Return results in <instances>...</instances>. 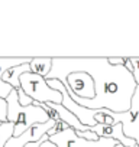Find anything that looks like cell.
<instances>
[{
  "instance_id": "obj_1",
  "label": "cell",
  "mask_w": 139,
  "mask_h": 147,
  "mask_svg": "<svg viewBox=\"0 0 139 147\" xmlns=\"http://www.w3.org/2000/svg\"><path fill=\"white\" fill-rule=\"evenodd\" d=\"M87 72L91 75L96 88L93 100H81L70 90L68 95L77 104L100 110L107 108L113 113H126L130 108V100L136 90V82L132 74L122 65L112 66L107 59H58L52 58V69L46 80L67 78L71 72Z\"/></svg>"
},
{
  "instance_id": "obj_2",
  "label": "cell",
  "mask_w": 139,
  "mask_h": 147,
  "mask_svg": "<svg viewBox=\"0 0 139 147\" xmlns=\"http://www.w3.org/2000/svg\"><path fill=\"white\" fill-rule=\"evenodd\" d=\"M7 102V121L13 124V137L22 136L28 128L38 123L49 121L48 114L36 102L28 107H22L18 100V90H13L6 98Z\"/></svg>"
},
{
  "instance_id": "obj_3",
  "label": "cell",
  "mask_w": 139,
  "mask_h": 147,
  "mask_svg": "<svg viewBox=\"0 0 139 147\" xmlns=\"http://www.w3.org/2000/svg\"><path fill=\"white\" fill-rule=\"evenodd\" d=\"M20 88L23 92L33 100L36 104H46V102H54V104H61L62 102V94L57 90H52L44 77L35 75L32 72H26L19 80Z\"/></svg>"
},
{
  "instance_id": "obj_4",
  "label": "cell",
  "mask_w": 139,
  "mask_h": 147,
  "mask_svg": "<svg viewBox=\"0 0 139 147\" xmlns=\"http://www.w3.org/2000/svg\"><path fill=\"white\" fill-rule=\"evenodd\" d=\"M58 81H61L67 90H70L76 97L81 100H93L96 97L94 81L91 75L87 72H83V71L71 72L67 75V78H61Z\"/></svg>"
},
{
  "instance_id": "obj_5",
  "label": "cell",
  "mask_w": 139,
  "mask_h": 147,
  "mask_svg": "<svg viewBox=\"0 0 139 147\" xmlns=\"http://www.w3.org/2000/svg\"><path fill=\"white\" fill-rule=\"evenodd\" d=\"M49 140L57 147H116L117 144V141L112 138H100L97 141H87L84 138H80L76 134V130H73L71 127L59 134L51 136Z\"/></svg>"
},
{
  "instance_id": "obj_6",
  "label": "cell",
  "mask_w": 139,
  "mask_h": 147,
  "mask_svg": "<svg viewBox=\"0 0 139 147\" xmlns=\"http://www.w3.org/2000/svg\"><path fill=\"white\" fill-rule=\"evenodd\" d=\"M54 124H55L54 120H49V121H46V123L33 124V125H32L31 128H28L22 136L9 138L5 147H25V146L29 144V143H36V141H39L44 136L48 134V131L54 127Z\"/></svg>"
},
{
  "instance_id": "obj_7",
  "label": "cell",
  "mask_w": 139,
  "mask_h": 147,
  "mask_svg": "<svg viewBox=\"0 0 139 147\" xmlns=\"http://www.w3.org/2000/svg\"><path fill=\"white\" fill-rule=\"evenodd\" d=\"M93 133H96L100 138H112L122 144L123 147H138L136 141L133 138H129L123 133V125L119 123L116 125H104V124H96L94 127H90Z\"/></svg>"
},
{
  "instance_id": "obj_8",
  "label": "cell",
  "mask_w": 139,
  "mask_h": 147,
  "mask_svg": "<svg viewBox=\"0 0 139 147\" xmlns=\"http://www.w3.org/2000/svg\"><path fill=\"white\" fill-rule=\"evenodd\" d=\"M126 137L133 138L139 147V85L136 87L130 100V108L127 111V125L123 127Z\"/></svg>"
},
{
  "instance_id": "obj_9",
  "label": "cell",
  "mask_w": 139,
  "mask_h": 147,
  "mask_svg": "<svg viewBox=\"0 0 139 147\" xmlns=\"http://www.w3.org/2000/svg\"><path fill=\"white\" fill-rule=\"evenodd\" d=\"M31 58H0V98L6 100L10 92L13 91V88L3 82V74L10 69V68H15V66H19V65H25V63H31Z\"/></svg>"
},
{
  "instance_id": "obj_10",
  "label": "cell",
  "mask_w": 139,
  "mask_h": 147,
  "mask_svg": "<svg viewBox=\"0 0 139 147\" xmlns=\"http://www.w3.org/2000/svg\"><path fill=\"white\" fill-rule=\"evenodd\" d=\"M26 72H31V65L29 63H25V65H19V66H15V68H10L7 69L5 74H3V82L9 84L13 90H19L20 88V77Z\"/></svg>"
},
{
  "instance_id": "obj_11",
  "label": "cell",
  "mask_w": 139,
  "mask_h": 147,
  "mask_svg": "<svg viewBox=\"0 0 139 147\" xmlns=\"http://www.w3.org/2000/svg\"><path fill=\"white\" fill-rule=\"evenodd\" d=\"M31 72L35 75L46 78L52 69V58H33L31 61Z\"/></svg>"
},
{
  "instance_id": "obj_12",
  "label": "cell",
  "mask_w": 139,
  "mask_h": 147,
  "mask_svg": "<svg viewBox=\"0 0 139 147\" xmlns=\"http://www.w3.org/2000/svg\"><path fill=\"white\" fill-rule=\"evenodd\" d=\"M67 128H70V125H68L67 123H64L62 120H57V121H55V124H54V127L48 131V137L55 136V134H59V133L65 131Z\"/></svg>"
},
{
  "instance_id": "obj_13",
  "label": "cell",
  "mask_w": 139,
  "mask_h": 147,
  "mask_svg": "<svg viewBox=\"0 0 139 147\" xmlns=\"http://www.w3.org/2000/svg\"><path fill=\"white\" fill-rule=\"evenodd\" d=\"M18 100H19V104H20L22 107H28V105H32V104H33V100H32L31 97H28V95L23 92L22 88L18 90Z\"/></svg>"
},
{
  "instance_id": "obj_14",
  "label": "cell",
  "mask_w": 139,
  "mask_h": 147,
  "mask_svg": "<svg viewBox=\"0 0 139 147\" xmlns=\"http://www.w3.org/2000/svg\"><path fill=\"white\" fill-rule=\"evenodd\" d=\"M76 134H77L80 138H84V140H87V141H97V140H100V137H99L96 133H93L91 130H87V131H76Z\"/></svg>"
},
{
  "instance_id": "obj_15",
  "label": "cell",
  "mask_w": 139,
  "mask_h": 147,
  "mask_svg": "<svg viewBox=\"0 0 139 147\" xmlns=\"http://www.w3.org/2000/svg\"><path fill=\"white\" fill-rule=\"evenodd\" d=\"M0 121L7 123V102L3 98H0Z\"/></svg>"
},
{
  "instance_id": "obj_16",
  "label": "cell",
  "mask_w": 139,
  "mask_h": 147,
  "mask_svg": "<svg viewBox=\"0 0 139 147\" xmlns=\"http://www.w3.org/2000/svg\"><path fill=\"white\" fill-rule=\"evenodd\" d=\"M130 62H132V66H133L132 75L135 78L136 85H139V58H130Z\"/></svg>"
},
{
  "instance_id": "obj_17",
  "label": "cell",
  "mask_w": 139,
  "mask_h": 147,
  "mask_svg": "<svg viewBox=\"0 0 139 147\" xmlns=\"http://www.w3.org/2000/svg\"><path fill=\"white\" fill-rule=\"evenodd\" d=\"M39 147H57V146H55V144H54V143H52L49 138H48V140H46V141H44V143H42Z\"/></svg>"
},
{
  "instance_id": "obj_18",
  "label": "cell",
  "mask_w": 139,
  "mask_h": 147,
  "mask_svg": "<svg viewBox=\"0 0 139 147\" xmlns=\"http://www.w3.org/2000/svg\"><path fill=\"white\" fill-rule=\"evenodd\" d=\"M116 147H123V146H122V144H119V143H117V144H116Z\"/></svg>"
}]
</instances>
